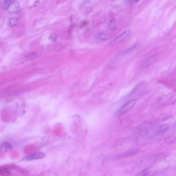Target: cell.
<instances>
[{"label": "cell", "instance_id": "10", "mask_svg": "<svg viewBox=\"0 0 176 176\" xmlns=\"http://www.w3.org/2000/svg\"><path fill=\"white\" fill-rule=\"evenodd\" d=\"M156 59V56H154L152 57L151 58H150L148 60H147L144 64V66L145 67H149L150 66L152 63H154L155 62V61Z\"/></svg>", "mask_w": 176, "mask_h": 176}, {"label": "cell", "instance_id": "7", "mask_svg": "<svg viewBox=\"0 0 176 176\" xmlns=\"http://www.w3.org/2000/svg\"><path fill=\"white\" fill-rule=\"evenodd\" d=\"M151 123L149 122H145L143 123L141 125L139 126V130H145L149 129L151 127Z\"/></svg>", "mask_w": 176, "mask_h": 176}, {"label": "cell", "instance_id": "6", "mask_svg": "<svg viewBox=\"0 0 176 176\" xmlns=\"http://www.w3.org/2000/svg\"><path fill=\"white\" fill-rule=\"evenodd\" d=\"M167 129H168V127L166 124H162L161 126H160L157 129V130L156 131V134H161V133H164V132L167 131Z\"/></svg>", "mask_w": 176, "mask_h": 176}, {"label": "cell", "instance_id": "8", "mask_svg": "<svg viewBox=\"0 0 176 176\" xmlns=\"http://www.w3.org/2000/svg\"><path fill=\"white\" fill-rule=\"evenodd\" d=\"M12 148V146L8 143H4L2 144L0 147V149L2 151H6L8 150H10Z\"/></svg>", "mask_w": 176, "mask_h": 176}, {"label": "cell", "instance_id": "2", "mask_svg": "<svg viewBox=\"0 0 176 176\" xmlns=\"http://www.w3.org/2000/svg\"><path fill=\"white\" fill-rule=\"evenodd\" d=\"M130 33H131L130 30L128 29L126 30L118 36L116 37L113 41H112L110 43V44L112 46H114L121 43L129 36Z\"/></svg>", "mask_w": 176, "mask_h": 176}, {"label": "cell", "instance_id": "1", "mask_svg": "<svg viewBox=\"0 0 176 176\" xmlns=\"http://www.w3.org/2000/svg\"><path fill=\"white\" fill-rule=\"evenodd\" d=\"M137 100H138V99H132L127 102V103H126L118 110L117 112V114L122 115V114H124V113L128 112L134 106V105L137 102Z\"/></svg>", "mask_w": 176, "mask_h": 176}, {"label": "cell", "instance_id": "9", "mask_svg": "<svg viewBox=\"0 0 176 176\" xmlns=\"http://www.w3.org/2000/svg\"><path fill=\"white\" fill-rule=\"evenodd\" d=\"M110 36L107 33H101L98 36V38L102 41H106L110 39Z\"/></svg>", "mask_w": 176, "mask_h": 176}, {"label": "cell", "instance_id": "16", "mask_svg": "<svg viewBox=\"0 0 176 176\" xmlns=\"http://www.w3.org/2000/svg\"><path fill=\"white\" fill-rule=\"evenodd\" d=\"M49 39L53 42H56L57 40V36L55 35H51L49 37Z\"/></svg>", "mask_w": 176, "mask_h": 176}, {"label": "cell", "instance_id": "15", "mask_svg": "<svg viewBox=\"0 0 176 176\" xmlns=\"http://www.w3.org/2000/svg\"><path fill=\"white\" fill-rule=\"evenodd\" d=\"M175 139H176L175 136H172V137H170L167 138L165 140V142L166 143H172L174 141H175Z\"/></svg>", "mask_w": 176, "mask_h": 176}, {"label": "cell", "instance_id": "12", "mask_svg": "<svg viewBox=\"0 0 176 176\" xmlns=\"http://www.w3.org/2000/svg\"><path fill=\"white\" fill-rule=\"evenodd\" d=\"M18 23V19L17 18H11L9 20V25L10 26H15Z\"/></svg>", "mask_w": 176, "mask_h": 176}, {"label": "cell", "instance_id": "18", "mask_svg": "<svg viewBox=\"0 0 176 176\" xmlns=\"http://www.w3.org/2000/svg\"><path fill=\"white\" fill-rule=\"evenodd\" d=\"M89 2H90V0H85V1H84V3H89Z\"/></svg>", "mask_w": 176, "mask_h": 176}, {"label": "cell", "instance_id": "11", "mask_svg": "<svg viewBox=\"0 0 176 176\" xmlns=\"http://www.w3.org/2000/svg\"><path fill=\"white\" fill-rule=\"evenodd\" d=\"M116 27H117V25H116V23L115 20H111L110 21V23L109 24V29L111 30V31H114L116 29Z\"/></svg>", "mask_w": 176, "mask_h": 176}, {"label": "cell", "instance_id": "17", "mask_svg": "<svg viewBox=\"0 0 176 176\" xmlns=\"http://www.w3.org/2000/svg\"><path fill=\"white\" fill-rule=\"evenodd\" d=\"M140 0H131V2L133 4H136L137 2H138Z\"/></svg>", "mask_w": 176, "mask_h": 176}, {"label": "cell", "instance_id": "5", "mask_svg": "<svg viewBox=\"0 0 176 176\" xmlns=\"http://www.w3.org/2000/svg\"><path fill=\"white\" fill-rule=\"evenodd\" d=\"M138 152V150H137V149L131 150V151H127V152H125L124 153L122 154L121 155V156H120V157L121 158H123V157L132 156H133V155L137 154Z\"/></svg>", "mask_w": 176, "mask_h": 176}, {"label": "cell", "instance_id": "3", "mask_svg": "<svg viewBox=\"0 0 176 176\" xmlns=\"http://www.w3.org/2000/svg\"><path fill=\"white\" fill-rule=\"evenodd\" d=\"M45 156V155L40 151L35 152L32 154H31L25 157V160L27 161H32V160H39L41 159Z\"/></svg>", "mask_w": 176, "mask_h": 176}, {"label": "cell", "instance_id": "4", "mask_svg": "<svg viewBox=\"0 0 176 176\" xmlns=\"http://www.w3.org/2000/svg\"><path fill=\"white\" fill-rule=\"evenodd\" d=\"M8 9H9V12L12 13H19L21 11V8L19 6V3L17 1L12 2Z\"/></svg>", "mask_w": 176, "mask_h": 176}, {"label": "cell", "instance_id": "13", "mask_svg": "<svg viewBox=\"0 0 176 176\" xmlns=\"http://www.w3.org/2000/svg\"><path fill=\"white\" fill-rule=\"evenodd\" d=\"M136 47H137L136 46H133L132 47L129 48V49H127V50L123 51L122 52V53H121V55H126V54L129 53L131 52L132 50H133Z\"/></svg>", "mask_w": 176, "mask_h": 176}, {"label": "cell", "instance_id": "14", "mask_svg": "<svg viewBox=\"0 0 176 176\" xmlns=\"http://www.w3.org/2000/svg\"><path fill=\"white\" fill-rule=\"evenodd\" d=\"M12 3V0H5L4 4V8L5 9H8Z\"/></svg>", "mask_w": 176, "mask_h": 176}]
</instances>
